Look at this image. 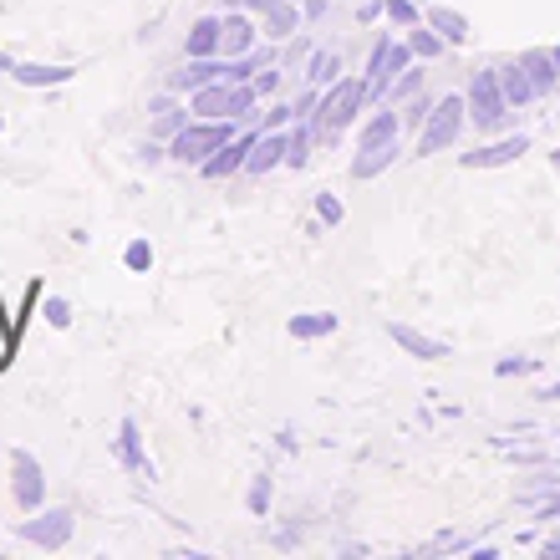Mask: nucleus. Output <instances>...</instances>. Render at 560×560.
Wrapping results in <instances>:
<instances>
[{"mask_svg": "<svg viewBox=\"0 0 560 560\" xmlns=\"http://www.w3.org/2000/svg\"><path fill=\"white\" fill-rule=\"evenodd\" d=\"M235 138V118H205V122H189L184 133H174V153L178 163H205L214 148H224Z\"/></svg>", "mask_w": 560, "mask_h": 560, "instance_id": "39448f33", "label": "nucleus"}, {"mask_svg": "<svg viewBox=\"0 0 560 560\" xmlns=\"http://www.w3.org/2000/svg\"><path fill=\"white\" fill-rule=\"evenodd\" d=\"M122 260H128V270H148V266H153V245H148V240H133Z\"/></svg>", "mask_w": 560, "mask_h": 560, "instance_id": "c85d7f7f", "label": "nucleus"}, {"mask_svg": "<svg viewBox=\"0 0 560 560\" xmlns=\"http://www.w3.org/2000/svg\"><path fill=\"white\" fill-rule=\"evenodd\" d=\"M285 118H295V107H270V118H266V128H280Z\"/></svg>", "mask_w": 560, "mask_h": 560, "instance_id": "f704fd0d", "label": "nucleus"}, {"mask_svg": "<svg viewBox=\"0 0 560 560\" xmlns=\"http://www.w3.org/2000/svg\"><path fill=\"white\" fill-rule=\"evenodd\" d=\"M408 46H413V57L428 61V57H439V51H443V36L428 26V31H413V36H408Z\"/></svg>", "mask_w": 560, "mask_h": 560, "instance_id": "a878e982", "label": "nucleus"}, {"mask_svg": "<svg viewBox=\"0 0 560 560\" xmlns=\"http://www.w3.org/2000/svg\"><path fill=\"white\" fill-rule=\"evenodd\" d=\"M525 148H530V138H500V143L464 153V168H504V163H515Z\"/></svg>", "mask_w": 560, "mask_h": 560, "instance_id": "ddd939ff", "label": "nucleus"}, {"mask_svg": "<svg viewBox=\"0 0 560 560\" xmlns=\"http://www.w3.org/2000/svg\"><path fill=\"white\" fill-rule=\"evenodd\" d=\"M118 458H122V464H128L133 474H148L143 443H138V423H122V428H118Z\"/></svg>", "mask_w": 560, "mask_h": 560, "instance_id": "4be33fe9", "label": "nucleus"}, {"mask_svg": "<svg viewBox=\"0 0 560 560\" xmlns=\"http://www.w3.org/2000/svg\"><path fill=\"white\" fill-rule=\"evenodd\" d=\"M224 72H230V61L189 57V67H184V72L168 77V88H178V92H199V88H209V82H224Z\"/></svg>", "mask_w": 560, "mask_h": 560, "instance_id": "9b49d317", "label": "nucleus"}, {"mask_svg": "<svg viewBox=\"0 0 560 560\" xmlns=\"http://www.w3.org/2000/svg\"><path fill=\"white\" fill-rule=\"evenodd\" d=\"M11 352H15V322H5V316H0V368L11 362Z\"/></svg>", "mask_w": 560, "mask_h": 560, "instance_id": "2f4dec72", "label": "nucleus"}, {"mask_svg": "<svg viewBox=\"0 0 560 560\" xmlns=\"http://www.w3.org/2000/svg\"><path fill=\"white\" fill-rule=\"evenodd\" d=\"M387 331H393V341H398L402 352H413V357H423V362H439V357H448V347H443V341L423 337V331H413V326H402V322H393V326H387Z\"/></svg>", "mask_w": 560, "mask_h": 560, "instance_id": "a211bd4d", "label": "nucleus"}, {"mask_svg": "<svg viewBox=\"0 0 560 560\" xmlns=\"http://www.w3.org/2000/svg\"><path fill=\"white\" fill-rule=\"evenodd\" d=\"M418 82H423V72H398V82L387 88V97H383V103H387V107H398L402 97H413V92H418Z\"/></svg>", "mask_w": 560, "mask_h": 560, "instance_id": "bb28decb", "label": "nucleus"}, {"mask_svg": "<svg viewBox=\"0 0 560 560\" xmlns=\"http://www.w3.org/2000/svg\"><path fill=\"white\" fill-rule=\"evenodd\" d=\"M393 159H398V118H393V107H383V113L362 128V138H357L352 178H377Z\"/></svg>", "mask_w": 560, "mask_h": 560, "instance_id": "f257e3e1", "label": "nucleus"}, {"mask_svg": "<svg viewBox=\"0 0 560 560\" xmlns=\"http://www.w3.org/2000/svg\"><path fill=\"white\" fill-rule=\"evenodd\" d=\"M285 148H291V138H280V128H266V133L255 138V148H250V174H270L276 163H285Z\"/></svg>", "mask_w": 560, "mask_h": 560, "instance_id": "2eb2a0df", "label": "nucleus"}, {"mask_svg": "<svg viewBox=\"0 0 560 560\" xmlns=\"http://www.w3.org/2000/svg\"><path fill=\"white\" fill-rule=\"evenodd\" d=\"M326 331H337V316H291V337H326Z\"/></svg>", "mask_w": 560, "mask_h": 560, "instance_id": "5701e85b", "label": "nucleus"}, {"mask_svg": "<svg viewBox=\"0 0 560 560\" xmlns=\"http://www.w3.org/2000/svg\"><path fill=\"white\" fill-rule=\"evenodd\" d=\"M408 61H413V46H402V42H377L372 46V61H368V103H383L387 97V88H393V77L398 72H408Z\"/></svg>", "mask_w": 560, "mask_h": 560, "instance_id": "0eeeda50", "label": "nucleus"}, {"mask_svg": "<svg viewBox=\"0 0 560 560\" xmlns=\"http://www.w3.org/2000/svg\"><path fill=\"white\" fill-rule=\"evenodd\" d=\"M550 57H556V72H560V46H556V51H550Z\"/></svg>", "mask_w": 560, "mask_h": 560, "instance_id": "ea45409f", "label": "nucleus"}, {"mask_svg": "<svg viewBox=\"0 0 560 560\" xmlns=\"http://www.w3.org/2000/svg\"><path fill=\"white\" fill-rule=\"evenodd\" d=\"M240 5H260V0H224V11H240Z\"/></svg>", "mask_w": 560, "mask_h": 560, "instance_id": "c9c22d12", "label": "nucleus"}, {"mask_svg": "<svg viewBox=\"0 0 560 560\" xmlns=\"http://www.w3.org/2000/svg\"><path fill=\"white\" fill-rule=\"evenodd\" d=\"M316 214H322V224H341V199H331V194H316Z\"/></svg>", "mask_w": 560, "mask_h": 560, "instance_id": "7c9ffc66", "label": "nucleus"}, {"mask_svg": "<svg viewBox=\"0 0 560 560\" xmlns=\"http://www.w3.org/2000/svg\"><path fill=\"white\" fill-rule=\"evenodd\" d=\"M464 118H469V103L464 97H439L433 103V113L423 118V143H418V153H443V148L458 138V128H464Z\"/></svg>", "mask_w": 560, "mask_h": 560, "instance_id": "423d86ee", "label": "nucleus"}, {"mask_svg": "<svg viewBox=\"0 0 560 560\" xmlns=\"http://www.w3.org/2000/svg\"><path fill=\"white\" fill-rule=\"evenodd\" d=\"M525 72H530V82H535V92H540V97H546L550 88H556V57H550V51H525Z\"/></svg>", "mask_w": 560, "mask_h": 560, "instance_id": "412c9836", "label": "nucleus"}, {"mask_svg": "<svg viewBox=\"0 0 560 560\" xmlns=\"http://www.w3.org/2000/svg\"><path fill=\"white\" fill-rule=\"evenodd\" d=\"M383 15L393 21V26H413V21H418L413 0H383Z\"/></svg>", "mask_w": 560, "mask_h": 560, "instance_id": "cd10ccee", "label": "nucleus"}, {"mask_svg": "<svg viewBox=\"0 0 560 560\" xmlns=\"http://www.w3.org/2000/svg\"><path fill=\"white\" fill-rule=\"evenodd\" d=\"M550 159H556V168H560V148H556V153H550Z\"/></svg>", "mask_w": 560, "mask_h": 560, "instance_id": "a19ab883", "label": "nucleus"}, {"mask_svg": "<svg viewBox=\"0 0 560 560\" xmlns=\"http://www.w3.org/2000/svg\"><path fill=\"white\" fill-rule=\"evenodd\" d=\"M550 515H560V500H550Z\"/></svg>", "mask_w": 560, "mask_h": 560, "instance_id": "58836bf2", "label": "nucleus"}, {"mask_svg": "<svg viewBox=\"0 0 560 560\" xmlns=\"http://www.w3.org/2000/svg\"><path fill=\"white\" fill-rule=\"evenodd\" d=\"M546 556H550V560H556V556H560V540H550V546H546Z\"/></svg>", "mask_w": 560, "mask_h": 560, "instance_id": "e433bc0d", "label": "nucleus"}, {"mask_svg": "<svg viewBox=\"0 0 560 560\" xmlns=\"http://www.w3.org/2000/svg\"><path fill=\"white\" fill-rule=\"evenodd\" d=\"M266 500H270V479H255V489H250V510H255V515H266Z\"/></svg>", "mask_w": 560, "mask_h": 560, "instance_id": "473e14b6", "label": "nucleus"}, {"mask_svg": "<svg viewBox=\"0 0 560 560\" xmlns=\"http://www.w3.org/2000/svg\"><path fill=\"white\" fill-rule=\"evenodd\" d=\"M311 133H316V122H301V128L291 133V148H285V163H291V168H301V163H306V153H311Z\"/></svg>", "mask_w": 560, "mask_h": 560, "instance_id": "b1692460", "label": "nucleus"}, {"mask_svg": "<svg viewBox=\"0 0 560 560\" xmlns=\"http://www.w3.org/2000/svg\"><path fill=\"white\" fill-rule=\"evenodd\" d=\"M220 31H224V15H199L189 26L184 51H189V57H214V51H220Z\"/></svg>", "mask_w": 560, "mask_h": 560, "instance_id": "dca6fc26", "label": "nucleus"}, {"mask_svg": "<svg viewBox=\"0 0 560 560\" xmlns=\"http://www.w3.org/2000/svg\"><path fill=\"white\" fill-rule=\"evenodd\" d=\"M276 88H280V72H260V77H255V97H270Z\"/></svg>", "mask_w": 560, "mask_h": 560, "instance_id": "72a5a7b5", "label": "nucleus"}, {"mask_svg": "<svg viewBox=\"0 0 560 560\" xmlns=\"http://www.w3.org/2000/svg\"><path fill=\"white\" fill-rule=\"evenodd\" d=\"M250 46H255V26L240 11H230L224 15V31H220V51L224 57H245Z\"/></svg>", "mask_w": 560, "mask_h": 560, "instance_id": "6ab92c4d", "label": "nucleus"}, {"mask_svg": "<svg viewBox=\"0 0 560 560\" xmlns=\"http://www.w3.org/2000/svg\"><path fill=\"white\" fill-rule=\"evenodd\" d=\"M15 535L31 540V546H42V550H61L72 540V510H42L36 520H21Z\"/></svg>", "mask_w": 560, "mask_h": 560, "instance_id": "6e6552de", "label": "nucleus"}, {"mask_svg": "<svg viewBox=\"0 0 560 560\" xmlns=\"http://www.w3.org/2000/svg\"><path fill=\"white\" fill-rule=\"evenodd\" d=\"M11 494L21 510H42L46 500V479H42V464L26 454V448H15L11 454Z\"/></svg>", "mask_w": 560, "mask_h": 560, "instance_id": "1a4fd4ad", "label": "nucleus"}, {"mask_svg": "<svg viewBox=\"0 0 560 560\" xmlns=\"http://www.w3.org/2000/svg\"><path fill=\"white\" fill-rule=\"evenodd\" d=\"M368 103V82H362V77H337V82H331V92H326L322 103H316V128H322V133H337V128H347V122L357 118V107Z\"/></svg>", "mask_w": 560, "mask_h": 560, "instance_id": "f03ea898", "label": "nucleus"}, {"mask_svg": "<svg viewBox=\"0 0 560 560\" xmlns=\"http://www.w3.org/2000/svg\"><path fill=\"white\" fill-rule=\"evenodd\" d=\"M255 138L260 133H245V138H230L224 148H214L205 163H199V174L205 178H230V174H240L245 163H250V148H255Z\"/></svg>", "mask_w": 560, "mask_h": 560, "instance_id": "9d476101", "label": "nucleus"}, {"mask_svg": "<svg viewBox=\"0 0 560 560\" xmlns=\"http://www.w3.org/2000/svg\"><path fill=\"white\" fill-rule=\"evenodd\" d=\"M494 72H500V88H504V97H510V107H525L530 97H540L535 82H530V72H525V61H504V67H494Z\"/></svg>", "mask_w": 560, "mask_h": 560, "instance_id": "f3484780", "label": "nucleus"}, {"mask_svg": "<svg viewBox=\"0 0 560 560\" xmlns=\"http://www.w3.org/2000/svg\"><path fill=\"white\" fill-rule=\"evenodd\" d=\"M5 67H15V61H11V57H5V51H0V72H5Z\"/></svg>", "mask_w": 560, "mask_h": 560, "instance_id": "4c0bfd02", "label": "nucleus"}, {"mask_svg": "<svg viewBox=\"0 0 560 560\" xmlns=\"http://www.w3.org/2000/svg\"><path fill=\"white\" fill-rule=\"evenodd\" d=\"M46 322H51V326H61V331H67V326H72V306L51 295V301H46Z\"/></svg>", "mask_w": 560, "mask_h": 560, "instance_id": "c756f323", "label": "nucleus"}, {"mask_svg": "<svg viewBox=\"0 0 560 560\" xmlns=\"http://www.w3.org/2000/svg\"><path fill=\"white\" fill-rule=\"evenodd\" d=\"M464 103H469L474 128H485V133H494V128L510 122V97H504L500 72H494V67H489V72H474V88H469Z\"/></svg>", "mask_w": 560, "mask_h": 560, "instance_id": "7ed1b4c3", "label": "nucleus"}, {"mask_svg": "<svg viewBox=\"0 0 560 560\" xmlns=\"http://www.w3.org/2000/svg\"><path fill=\"white\" fill-rule=\"evenodd\" d=\"M260 26H266L270 42H285L301 26V5L295 0H260Z\"/></svg>", "mask_w": 560, "mask_h": 560, "instance_id": "f8f14e48", "label": "nucleus"}, {"mask_svg": "<svg viewBox=\"0 0 560 560\" xmlns=\"http://www.w3.org/2000/svg\"><path fill=\"white\" fill-rule=\"evenodd\" d=\"M255 103V88L250 82H209L189 97V113L199 118H245Z\"/></svg>", "mask_w": 560, "mask_h": 560, "instance_id": "20e7f679", "label": "nucleus"}, {"mask_svg": "<svg viewBox=\"0 0 560 560\" xmlns=\"http://www.w3.org/2000/svg\"><path fill=\"white\" fill-rule=\"evenodd\" d=\"M337 67H341V61H337V57H331V51H322V57L311 61V72H306V82H311V88H326V82H337Z\"/></svg>", "mask_w": 560, "mask_h": 560, "instance_id": "393cba45", "label": "nucleus"}, {"mask_svg": "<svg viewBox=\"0 0 560 560\" xmlns=\"http://www.w3.org/2000/svg\"><path fill=\"white\" fill-rule=\"evenodd\" d=\"M11 77L21 88H61V82H72V67H51V61H15Z\"/></svg>", "mask_w": 560, "mask_h": 560, "instance_id": "4468645a", "label": "nucleus"}, {"mask_svg": "<svg viewBox=\"0 0 560 560\" xmlns=\"http://www.w3.org/2000/svg\"><path fill=\"white\" fill-rule=\"evenodd\" d=\"M428 26L439 31L443 42H454V46L469 42V21H464L458 11H448V5H433V11H428Z\"/></svg>", "mask_w": 560, "mask_h": 560, "instance_id": "aec40b11", "label": "nucleus"}]
</instances>
